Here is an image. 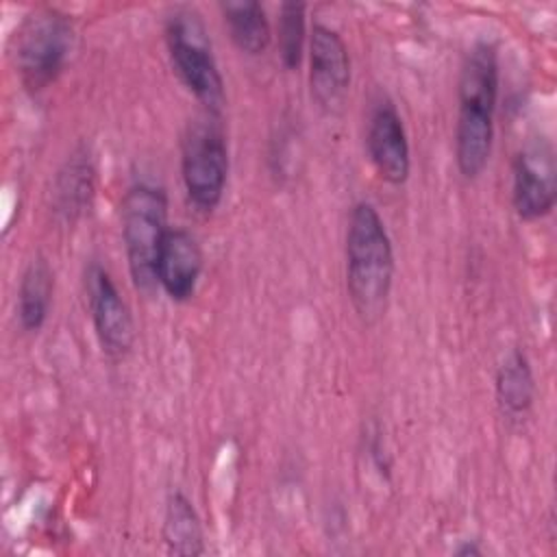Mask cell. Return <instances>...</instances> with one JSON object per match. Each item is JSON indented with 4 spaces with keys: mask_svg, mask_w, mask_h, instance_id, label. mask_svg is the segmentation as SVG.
Segmentation results:
<instances>
[{
    "mask_svg": "<svg viewBox=\"0 0 557 557\" xmlns=\"http://www.w3.org/2000/svg\"><path fill=\"white\" fill-rule=\"evenodd\" d=\"M74 44L70 17L54 7H37L24 15L11 39V59L22 85L37 94L57 81Z\"/></svg>",
    "mask_w": 557,
    "mask_h": 557,
    "instance_id": "3957f363",
    "label": "cell"
},
{
    "mask_svg": "<svg viewBox=\"0 0 557 557\" xmlns=\"http://www.w3.org/2000/svg\"><path fill=\"white\" fill-rule=\"evenodd\" d=\"M165 46L181 83L207 111H220L224 81L200 15L191 9L174 11L165 22Z\"/></svg>",
    "mask_w": 557,
    "mask_h": 557,
    "instance_id": "8992f818",
    "label": "cell"
},
{
    "mask_svg": "<svg viewBox=\"0 0 557 557\" xmlns=\"http://www.w3.org/2000/svg\"><path fill=\"white\" fill-rule=\"evenodd\" d=\"M307 4L283 2L278 9V54L287 70H298L307 39Z\"/></svg>",
    "mask_w": 557,
    "mask_h": 557,
    "instance_id": "e0dca14e",
    "label": "cell"
},
{
    "mask_svg": "<svg viewBox=\"0 0 557 557\" xmlns=\"http://www.w3.org/2000/svg\"><path fill=\"white\" fill-rule=\"evenodd\" d=\"M163 542L172 555H202L205 533L200 516L194 503L183 494L174 492L168 498L163 516Z\"/></svg>",
    "mask_w": 557,
    "mask_h": 557,
    "instance_id": "2e32d148",
    "label": "cell"
},
{
    "mask_svg": "<svg viewBox=\"0 0 557 557\" xmlns=\"http://www.w3.org/2000/svg\"><path fill=\"white\" fill-rule=\"evenodd\" d=\"M498 72V50L492 41H476L459 70L455 161L463 178H476L492 154Z\"/></svg>",
    "mask_w": 557,
    "mask_h": 557,
    "instance_id": "6da1fadb",
    "label": "cell"
},
{
    "mask_svg": "<svg viewBox=\"0 0 557 557\" xmlns=\"http://www.w3.org/2000/svg\"><path fill=\"white\" fill-rule=\"evenodd\" d=\"M205 257L198 239L183 226L168 231L157 257V285L174 302H185L196 294Z\"/></svg>",
    "mask_w": 557,
    "mask_h": 557,
    "instance_id": "8fae6325",
    "label": "cell"
},
{
    "mask_svg": "<svg viewBox=\"0 0 557 557\" xmlns=\"http://www.w3.org/2000/svg\"><path fill=\"white\" fill-rule=\"evenodd\" d=\"M350 87V54L344 37L313 22L309 37V89L315 104L329 113L342 109Z\"/></svg>",
    "mask_w": 557,
    "mask_h": 557,
    "instance_id": "9c48e42d",
    "label": "cell"
},
{
    "mask_svg": "<svg viewBox=\"0 0 557 557\" xmlns=\"http://www.w3.org/2000/svg\"><path fill=\"white\" fill-rule=\"evenodd\" d=\"M122 244L128 272L139 292H152L157 285V257L170 231L168 194L152 183H135L122 198Z\"/></svg>",
    "mask_w": 557,
    "mask_h": 557,
    "instance_id": "277c9868",
    "label": "cell"
},
{
    "mask_svg": "<svg viewBox=\"0 0 557 557\" xmlns=\"http://www.w3.org/2000/svg\"><path fill=\"white\" fill-rule=\"evenodd\" d=\"M459 557H466V555H481V548L474 544V542H463V546H459L455 550Z\"/></svg>",
    "mask_w": 557,
    "mask_h": 557,
    "instance_id": "ac0fdd59",
    "label": "cell"
},
{
    "mask_svg": "<svg viewBox=\"0 0 557 557\" xmlns=\"http://www.w3.org/2000/svg\"><path fill=\"white\" fill-rule=\"evenodd\" d=\"M511 200L516 213L531 222L548 215L557 200L555 150L548 139L527 144L513 159Z\"/></svg>",
    "mask_w": 557,
    "mask_h": 557,
    "instance_id": "ba28073f",
    "label": "cell"
},
{
    "mask_svg": "<svg viewBox=\"0 0 557 557\" xmlns=\"http://www.w3.org/2000/svg\"><path fill=\"white\" fill-rule=\"evenodd\" d=\"M52 292L54 272L46 257L37 255L28 261L17 287V320L24 331L35 333L44 326L52 305Z\"/></svg>",
    "mask_w": 557,
    "mask_h": 557,
    "instance_id": "4fadbf2b",
    "label": "cell"
},
{
    "mask_svg": "<svg viewBox=\"0 0 557 557\" xmlns=\"http://www.w3.org/2000/svg\"><path fill=\"white\" fill-rule=\"evenodd\" d=\"M181 174L189 202L200 213H211L228 178V144L220 111H202L187 124L181 141Z\"/></svg>",
    "mask_w": 557,
    "mask_h": 557,
    "instance_id": "5b68a950",
    "label": "cell"
},
{
    "mask_svg": "<svg viewBox=\"0 0 557 557\" xmlns=\"http://www.w3.org/2000/svg\"><path fill=\"white\" fill-rule=\"evenodd\" d=\"M496 403L507 418L524 416L535 400V379L524 350L513 348L496 370Z\"/></svg>",
    "mask_w": 557,
    "mask_h": 557,
    "instance_id": "5bb4252c",
    "label": "cell"
},
{
    "mask_svg": "<svg viewBox=\"0 0 557 557\" xmlns=\"http://www.w3.org/2000/svg\"><path fill=\"white\" fill-rule=\"evenodd\" d=\"M394 283V248L372 202L352 205L346 228V289L363 324L379 322Z\"/></svg>",
    "mask_w": 557,
    "mask_h": 557,
    "instance_id": "7a4b0ae2",
    "label": "cell"
},
{
    "mask_svg": "<svg viewBox=\"0 0 557 557\" xmlns=\"http://www.w3.org/2000/svg\"><path fill=\"white\" fill-rule=\"evenodd\" d=\"M85 294L94 331L102 352L111 361L124 359L135 344V324L126 300L122 298L109 270L91 263L85 272Z\"/></svg>",
    "mask_w": 557,
    "mask_h": 557,
    "instance_id": "52a82bcc",
    "label": "cell"
},
{
    "mask_svg": "<svg viewBox=\"0 0 557 557\" xmlns=\"http://www.w3.org/2000/svg\"><path fill=\"white\" fill-rule=\"evenodd\" d=\"M366 148L376 174L389 185H403L411 172L409 139L396 104L381 96L368 115Z\"/></svg>",
    "mask_w": 557,
    "mask_h": 557,
    "instance_id": "30bf717a",
    "label": "cell"
},
{
    "mask_svg": "<svg viewBox=\"0 0 557 557\" xmlns=\"http://www.w3.org/2000/svg\"><path fill=\"white\" fill-rule=\"evenodd\" d=\"M220 13L224 17L226 30L233 44L250 54H263L272 44V26L261 2L239 0V2H220Z\"/></svg>",
    "mask_w": 557,
    "mask_h": 557,
    "instance_id": "9a60e30c",
    "label": "cell"
},
{
    "mask_svg": "<svg viewBox=\"0 0 557 557\" xmlns=\"http://www.w3.org/2000/svg\"><path fill=\"white\" fill-rule=\"evenodd\" d=\"M96 194V165L89 146H76L59 168L52 185V209L59 220L76 222L89 211Z\"/></svg>",
    "mask_w": 557,
    "mask_h": 557,
    "instance_id": "7c38bea8",
    "label": "cell"
}]
</instances>
